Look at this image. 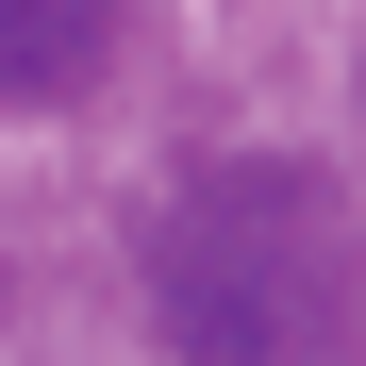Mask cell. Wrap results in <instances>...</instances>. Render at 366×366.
Here are the masks:
<instances>
[{
	"label": "cell",
	"instance_id": "1",
	"mask_svg": "<svg viewBox=\"0 0 366 366\" xmlns=\"http://www.w3.org/2000/svg\"><path fill=\"white\" fill-rule=\"evenodd\" d=\"M150 317H167L183 366H366V250H350L333 167L233 150L200 183H167Z\"/></svg>",
	"mask_w": 366,
	"mask_h": 366
},
{
	"label": "cell",
	"instance_id": "2",
	"mask_svg": "<svg viewBox=\"0 0 366 366\" xmlns=\"http://www.w3.org/2000/svg\"><path fill=\"white\" fill-rule=\"evenodd\" d=\"M100 50H117V0H0V100H84L100 84Z\"/></svg>",
	"mask_w": 366,
	"mask_h": 366
}]
</instances>
